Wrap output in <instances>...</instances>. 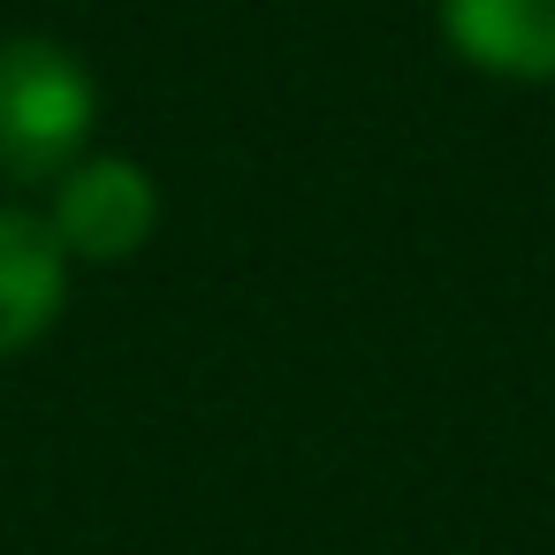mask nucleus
<instances>
[{
  "label": "nucleus",
  "mask_w": 555,
  "mask_h": 555,
  "mask_svg": "<svg viewBox=\"0 0 555 555\" xmlns=\"http://www.w3.org/2000/svg\"><path fill=\"white\" fill-rule=\"evenodd\" d=\"M92 77L54 39H9L0 47V176L54 183L77 168L92 138Z\"/></svg>",
  "instance_id": "nucleus-1"
},
{
  "label": "nucleus",
  "mask_w": 555,
  "mask_h": 555,
  "mask_svg": "<svg viewBox=\"0 0 555 555\" xmlns=\"http://www.w3.org/2000/svg\"><path fill=\"white\" fill-rule=\"evenodd\" d=\"M160 221V191L138 160H77L54 191V244L62 259H130Z\"/></svg>",
  "instance_id": "nucleus-2"
},
{
  "label": "nucleus",
  "mask_w": 555,
  "mask_h": 555,
  "mask_svg": "<svg viewBox=\"0 0 555 555\" xmlns=\"http://www.w3.org/2000/svg\"><path fill=\"white\" fill-rule=\"evenodd\" d=\"M441 31L472 69L555 85V0H441Z\"/></svg>",
  "instance_id": "nucleus-3"
},
{
  "label": "nucleus",
  "mask_w": 555,
  "mask_h": 555,
  "mask_svg": "<svg viewBox=\"0 0 555 555\" xmlns=\"http://www.w3.org/2000/svg\"><path fill=\"white\" fill-rule=\"evenodd\" d=\"M62 312V244L47 221L0 206V358L39 343Z\"/></svg>",
  "instance_id": "nucleus-4"
}]
</instances>
